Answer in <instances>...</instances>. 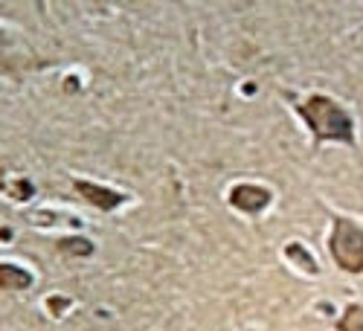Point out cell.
I'll list each match as a JSON object with an SVG mask.
<instances>
[{
  "mask_svg": "<svg viewBox=\"0 0 363 331\" xmlns=\"http://www.w3.org/2000/svg\"><path fill=\"white\" fill-rule=\"evenodd\" d=\"M299 116L311 125L317 142L335 140V142H354V128H352V116L328 96H308L302 105H296Z\"/></svg>",
  "mask_w": 363,
  "mask_h": 331,
  "instance_id": "cell-1",
  "label": "cell"
},
{
  "mask_svg": "<svg viewBox=\"0 0 363 331\" xmlns=\"http://www.w3.org/2000/svg\"><path fill=\"white\" fill-rule=\"evenodd\" d=\"M328 250L349 274H363V230L349 218H335Z\"/></svg>",
  "mask_w": 363,
  "mask_h": 331,
  "instance_id": "cell-2",
  "label": "cell"
},
{
  "mask_svg": "<svg viewBox=\"0 0 363 331\" xmlns=\"http://www.w3.org/2000/svg\"><path fill=\"white\" fill-rule=\"evenodd\" d=\"M230 203L235 209H241V213H247V215H256L262 213V209L270 203V192L262 189V186H250V184H241L230 192Z\"/></svg>",
  "mask_w": 363,
  "mask_h": 331,
  "instance_id": "cell-3",
  "label": "cell"
},
{
  "mask_svg": "<svg viewBox=\"0 0 363 331\" xmlns=\"http://www.w3.org/2000/svg\"><path fill=\"white\" fill-rule=\"evenodd\" d=\"M76 192H79L84 201H90V203H96L99 209H105V213L123 203V195H119V192H111V189L96 186V184H87V180H76Z\"/></svg>",
  "mask_w": 363,
  "mask_h": 331,
  "instance_id": "cell-4",
  "label": "cell"
},
{
  "mask_svg": "<svg viewBox=\"0 0 363 331\" xmlns=\"http://www.w3.org/2000/svg\"><path fill=\"white\" fill-rule=\"evenodd\" d=\"M0 285L9 288V291L29 288V285H33V276H29L26 270L15 267V264H0Z\"/></svg>",
  "mask_w": 363,
  "mask_h": 331,
  "instance_id": "cell-5",
  "label": "cell"
},
{
  "mask_svg": "<svg viewBox=\"0 0 363 331\" xmlns=\"http://www.w3.org/2000/svg\"><path fill=\"white\" fill-rule=\"evenodd\" d=\"M337 331H363V305H349L337 320Z\"/></svg>",
  "mask_w": 363,
  "mask_h": 331,
  "instance_id": "cell-6",
  "label": "cell"
},
{
  "mask_svg": "<svg viewBox=\"0 0 363 331\" xmlns=\"http://www.w3.org/2000/svg\"><path fill=\"white\" fill-rule=\"evenodd\" d=\"M58 250L62 253H76V256H90L94 253V245L84 242V238H62V242H58Z\"/></svg>",
  "mask_w": 363,
  "mask_h": 331,
  "instance_id": "cell-7",
  "label": "cell"
},
{
  "mask_svg": "<svg viewBox=\"0 0 363 331\" xmlns=\"http://www.w3.org/2000/svg\"><path fill=\"white\" fill-rule=\"evenodd\" d=\"M288 256H294V259H299V264L302 267H308V270H317V264H314V259L306 253V250H299V245H291L288 247Z\"/></svg>",
  "mask_w": 363,
  "mask_h": 331,
  "instance_id": "cell-8",
  "label": "cell"
},
{
  "mask_svg": "<svg viewBox=\"0 0 363 331\" xmlns=\"http://www.w3.org/2000/svg\"><path fill=\"white\" fill-rule=\"evenodd\" d=\"M15 189H18L15 198H29V195H33V186H29V184H18Z\"/></svg>",
  "mask_w": 363,
  "mask_h": 331,
  "instance_id": "cell-9",
  "label": "cell"
}]
</instances>
